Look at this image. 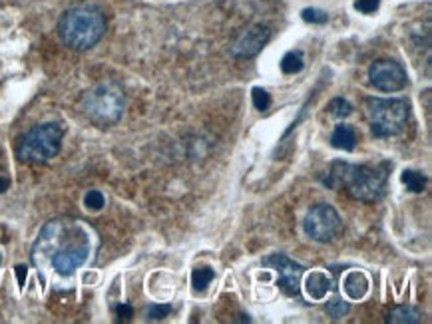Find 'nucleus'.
Segmentation results:
<instances>
[{"instance_id":"39448f33","label":"nucleus","mask_w":432,"mask_h":324,"mask_svg":"<svg viewBox=\"0 0 432 324\" xmlns=\"http://www.w3.org/2000/svg\"><path fill=\"white\" fill-rule=\"evenodd\" d=\"M367 117L370 124V131L375 137H390V135H399L404 130L411 106L406 99L399 97H370L367 99Z\"/></svg>"},{"instance_id":"f257e3e1","label":"nucleus","mask_w":432,"mask_h":324,"mask_svg":"<svg viewBox=\"0 0 432 324\" xmlns=\"http://www.w3.org/2000/svg\"><path fill=\"white\" fill-rule=\"evenodd\" d=\"M388 163L381 165H354L347 162H333L323 183L331 189H347L351 197L359 201H379L386 187L388 178Z\"/></svg>"},{"instance_id":"a211bd4d","label":"nucleus","mask_w":432,"mask_h":324,"mask_svg":"<svg viewBox=\"0 0 432 324\" xmlns=\"http://www.w3.org/2000/svg\"><path fill=\"white\" fill-rule=\"evenodd\" d=\"M213 278H215V271L209 269V267H197V269H193L192 273L193 289H195V291H204Z\"/></svg>"},{"instance_id":"7ed1b4c3","label":"nucleus","mask_w":432,"mask_h":324,"mask_svg":"<svg viewBox=\"0 0 432 324\" xmlns=\"http://www.w3.org/2000/svg\"><path fill=\"white\" fill-rule=\"evenodd\" d=\"M90 243L86 231L72 221H62V219H54L38 235V241L34 243L33 249V260L42 265L50 260L56 253L72 249L76 245Z\"/></svg>"},{"instance_id":"dca6fc26","label":"nucleus","mask_w":432,"mask_h":324,"mask_svg":"<svg viewBox=\"0 0 432 324\" xmlns=\"http://www.w3.org/2000/svg\"><path fill=\"white\" fill-rule=\"evenodd\" d=\"M418 321L420 316L413 307H399L388 314V323L393 324H416Z\"/></svg>"},{"instance_id":"5701e85b","label":"nucleus","mask_w":432,"mask_h":324,"mask_svg":"<svg viewBox=\"0 0 432 324\" xmlns=\"http://www.w3.org/2000/svg\"><path fill=\"white\" fill-rule=\"evenodd\" d=\"M301 17L309 24H325L329 20V15L325 10H319V8H305Z\"/></svg>"},{"instance_id":"2eb2a0df","label":"nucleus","mask_w":432,"mask_h":324,"mask_svg":"<svg viewBox=\"0 0 432 324\" xmlns=\"http://www.w3.org/2000/svg\"><path fill=\"white\" fill-rule=\"evenodd\" d=\"M305 60L299 50H291L281 58V72L283 74H299L303 70Z\"/></svg>"},{"instance_id":"20e7f679","label":"nucleus","mask_w":432,"mask_h":324,"mask_svg":"<svg viewBox=\"0 0 432 324\" xmlns=\"http://www.w3.org/2000/svg\"><path fill=\"white\" fill-rule=\"evenodd\" d=\"M82 108L92 124L100 128H108L120 122L126 108V97L120 86L108 82L92 88L82 99Z\"/></svg>"},{"instance_id":"4468645a","label":"nucleus","mask_w":432,"mask_h":324,"mask_svg":"<svg viewBox=\"0 0 432 324\" xmlns=\"http://www.w3.org/2000/svg\"><path fill=\"white\" fill-rule=\"evenodd\" d=\"M354 144H357V133L351 126H345V124L336 126L333 135H331V146L343 149V151H352Z\"/></svg>"},{"instance_id":"b1692460","label":"nucleus","mask_w":432,"mask_h":324,"mask_svg":"<svg viewBox=\"0 0 432 324\" xmlns=\"http://www.w3.org/2000/svg\"><path fill=\"white\" fill-rule=\"evenodd\" d=\"M381 6V0H354V8L363 15H372Z\"/></svg>"},{"instance_id":"cd10ccee","label":"nucleus","mask_w":432,"mask_h":324,"mask_svg":"<svg viewBox=\"0 0 432 324\" xmlns=\"http://www.w3.org/2000/svg\"><path fill=\"white\" fill-rule=\"evenodd\" d=\"M8 185H10V181L6 178H0V193H4L6 189H8Z\"/></svg>"},{"instance_id":"c85d7f7f","label":"nucleus","mask_w":432,"mask_h":324,"mask_svg":"<svg viewBox=\"0 0 432 324\" xmlns=\"http://www.w3.org/2000/svg\"><path fill=\"white\" fill-rule=\"evenodd\" d=\"M0 260H2V259H0Z\"/></svg>"},{"instance_id":"393cba45","label":"nucleus","mask_w":432,"mask_h":324,"mask_svg":"<svg viewBox=\"0 0 432 324\" xmlns=\"http://www.w3.org/2000/svg\"><path fill=\"white\" fill-rule=\"evenodd\" d=\"M170 312H172V307H168V305H152V307L147 308V318H152V321H161V318H165Z\"/></svg>"},{"instance_id":"4be33fe9","label":"nucleus","mask_w":432,"mask_h":324,"mask_svg":"<svg viewBox=\"0 0 432 324\" xmlns=\"http://www.w3.org/2000/svg\"><path fill=\"white\" fill-rule=\"evenodd\" d=\"M253 106H255L259 112H265V110H269V106H271V96H269V92H265L263 88H253Z\"/></svg>"},{"instance_id":"f8f14e48","label":"nucleus","mask_w":432,"mask_h":324,"mask_svg":"<svg viewBox=\"0 0 432 324\" xmlns=\"http://www.w3.org/2000/svg\"><path fill=\"white\" fill-rule=\"evenodd\" d=\"M343 289L347 292V296L351 301H361L365 298L368 292V278L365 273L361 271H351L343 280Z\"/></svg>"},{"instance_id":"f03ea898","label":"nucleus","mask_w":432,"mask_h":324,"mask_svg":"<svg viewBox=\"0 0 432 324\" xmlns=\"http://www.w3.org/2000/svg\"><path fill=\"white\" fill-rule=\"evenodd\" d=\"M106 32L104 15L94 6H76L66 10L58 22V36L66 48L84 52L96 46Z\"/></svg>"},{"instance_id":"6ab92c4d","label":"nucleus","mask_w":432,"mask_h":324,"mask_svg":"<svg viewBox=\"0 0 432 324\" xmlns=\"http://www.w3.org/2000/svg\"><path fill=\"white\" fill-rule=\"evenodd\" d=\"M327 110H329V114L333 115V117H349L352 114V106L347 99H343V97H335L327 106Z\"/></svg>"},{"instance_id":"1a4fd4ad","label":"nucleus","mask_w":432,"mask_h":324,"mask_svg":"<svg viewBox=\"0 0 432 324\" xmlns=\"http://www.w3.org/2000/svg\"><path fill=\"white\" fill-rule=\"evenodd\" d=\"M370 84L381 92H400L406 88L408 76L406 70L395 60H379L368 70Z\"/></svg>"},{"instance_id":"9d476101","label":"nucleus","mask_w":432,"mask_h":324,"mask_svg":"<svg viewBox=\"0 0 432 324\" xmlns=\"http://www.w3.org/2000/svg\"><path fill=\"white\" fill-rule=\"evenodd\" d=\"M269 28L263 26V24H255L251 26L245 34H241L240 40L231 46V56L237 58V60H243V58H253L257 56L263 46L269 42Z\"/></svg>"},{"instance_id":"9b49d317","label":"nucleus","mask_w":432,"mask_h":324,"mask_svg":"<svg viewBox=\"0 0 432 324\" xmlns=\"http://www.w3.org/2000/svg\"><path fill=\"white\" fill-rule=\"evenodd\" d=\"M88 253H90V243L76 245V247H72V249L60 251V253H56V255L50 259L52 269L62 276L74 275V271L86 263Z\"/></svg>"},{"instance_id":"412c9836","label":"nucleus","mask_w":432,"mask_h":324,"mask_svg":"<svg viewBox=\"0 0 432 324\" xmlns=\"http://www.w3.org/2000/svg\"><path fill=\"white\" fill-rule=\"evenodd\" d=\"M84 205H86V209L90 211H100L104 205H106V197L102 191H98V189H92V191H88L86 197H84Z\"/></svg>"},{"instance_id":"ddd939ff","label":"nucleus","mask_w":432,"mask_h":324,"mask_svg":"<svg viewBox=\"0 0 432 324\" xmlns=\"http://www.w3.org/2000/svg\"><path fill=\"white\" fill-rule=\"evenodd\" d=\"M305 291L311 298L321 301V298L327 296V292L333 291V280L325 273H311L305 280Z\"/></svg>"},{"instance_id":"bb28decb","label":"nucleus","mask_w":432,"mask_h":324,"mask_svg":"<svg viewBox=\"0 0 432 324\" xmlns=\"http://www.w3.org/2000/svg\"><path fill=\"white\" fill-rule=\"evenodd\" d=\"M26 267L24 265H18L17 267V278H18V285H24V280H26Z\"/></svg>"},{"instance_id":"a878e982","label":"nucleus","mask_w":432,"mask_h":324,"mask_svg":"<svg viewBox=\"0 0 432 324\" xmlns=\"http://www.w3.org/2000/svg\"><path fill=\"white\" fill-rule=\"evenodd\" d=\"M118 316H120L122 321H128L129 316H132V307H128V305H120V307H118Z\"/></svg>"},{"instance_id":"423d86ee","label":"nucleus","mask_w":432,"mask_h":324,"mask_svg":"<svg viewBox=\"0 0 432 324\" xmlns=\"http://www.w3.org/2000/svg\"><path fill=\"white\" fill-rule=\"evenodd\" d=\"M64 130L60 124H42L28 131L20 146L18 158L26 163H46L58 155L62 146Z\"/></svg>"},{"instance_id":"f3484780","label":"nucleus","mask_w":432,"mask_h":324,"mask_svg":"<svg viewBox=\"0 0 432 324\" xmlns=\"http://www.w3.org/2000/svg\"><path fill=\"white\" fill-rule=\"evenodd\" d=\"M402 183L406 185L408 191L413 193H420L426 185V178L420 173V171H415V169H404L402 171Z\"/></svg>"},{"instance_id":"6e6552de","label":"nucleus","mask_w":432,"mask_h":324,"mask_svg":"<svg viewBox=\"0 0 432 324\" xmlns=\"http://www.w3.org/2000/svg\"><path fill=\"white\" fill-rule=\"evenodd\" d=\"M263 265L273 269L277 275H279V289L285 292L287 296H299V291H301V276H303L305 269L303 265L295 263L293 259H289L287 255L283 253H273V255H267L263 259Z\"/></svg>"},{"instance_id":"0eeeda50","label":"nucleus","mask_w":432,"mask_h":324,"mask_svg":"<svg viewBox=\"0 0 432 324\" xmlns=\"http://www.w3.org/2000/svg\"><path fill=\"white\" fill-rule=\"evenodd\" d=\"M343 227V221L339 217L331 205L327 203H319L315 205L313 209L307 213L303 221V229L307 233V237H311L313 241H319V243H327V241H333L335 235Z\"/></svg>"},{"instance_id":"aec40b11","label":"nucleus","mask_w":432,"mask_h":324,"mask_svg":"<svg viewBox=\"0 0 432 324\" xmlns=\"http://www.w3.org/2000/svg\"><path fill=\"white\" fill-rule=\"evenodd\" d=\"M349 310H351L349 303H345V301H341V298H333V301L327 303V312H329V316L335 318V321L343 318Z\"/></svg>"}]
</instances>
